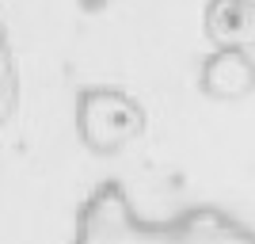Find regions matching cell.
<instances>
[{
    "label": "cell",
    "mask_w": 255,
    "mask_h": 244,
    "mask_svg": "<svg viewBox=\"0 0 255 244\" xmlns=\"http://www.w3.org/2000/svg\"><path fill=\"white\" fill-rule=\"evenodd\" d=\"M8 99H11V80H8V53H4V42H0V118L8 111Z\"/></svg>",
    "instance_id": "6da1fadb"
}]
</instances>
